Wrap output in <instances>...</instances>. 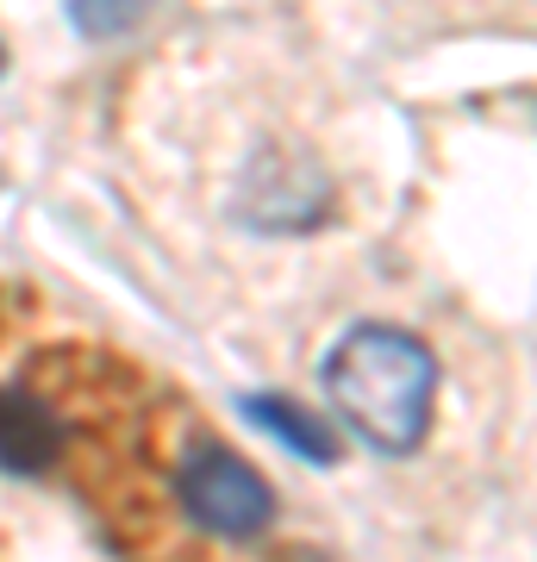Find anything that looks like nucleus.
<instances>
[{
	"mask_svg": "<svg viewBox=\"0 0 537 562\" xmlns=\"http://www.w3.org/2000/svg\"><path fill=\"white\" fill-rule=\"evenodd\" d=\"M325 394L362 443H376L381 457H406L432 431L438 357L400 325H357L325 357Z\"/></svg>",
	"mask_w": 537,
	"mask_h": 562,
	"instance_id": "1",
	"label": "nucleus"
},
{
	"mask_svg": "<svg viewBox=\"0 0 537 562\" xmlns=\"http://www.w3.org/2000/svg\"><path fill=\"white\" fill-rule=\"evenodd\" d=\"M176 494L188 506V519L213 538H257L262 525L276 519V494L262 482L257 469L220 443H200L181 457V475H176Z\"/></svg>",
	"mask_w": 537,
	"mask_h": 562,
	"instance_id": "2",
	"label": "nucleus"
},
{
	"mask_svg": "<svg viewBox=\"0 0 537 562\" xmlns=\"http://www.w3.org/2000/svg\"><path fill=\"white\" fill-rule=\"evenodd\" d=\"M238 213L262 232H306L325 213V169L300 150H262L238 181Z\"/></svg>",
	"mask_w": 537,
	"mask_h": 562,
	"instance_id": "3",
	"label": "nucleus"
},
{
	"mask_svg": "<svg viewBox=\"0 0 537 562\" xmlns=\"http://www.w3.org/2000/svg\"><path fill=\"white\" fill-rule=\"evenodd\" d=\"M57 457H63L57 406L25 394V387H0V469L7 475H44Z\"/></svg>",
	"mask_w": 537,
	"mask_h": 562,
	"instance_id": "4",
	"label": "nucleus"
},
{
	"mask_svg": "<svg viewBox=\"0 0 537 562\" xmlns=\"http://www.w3.org/2000/svg\"><path fill=\"white\" fill-rule=\"evenodd\" d=\"M244 419L257 425V431H269L276 443H288V450L306 457V462H338L332 425L318 419V413H306L300 401H288V394H250V401H244Z\"/></svg>",
	"mask_w": 537,
	"mask_h": 562,
	"instance_id": "5",
	"label": "nucleus"
},
{
	"mask_svg": "<svg viewBox=\"0 0 537 562\" xmlns=\"http://www.w3.org/2000/svg\"><path fill=\"white\" fill-rule=\"evenodd\" d=\"M150 7H157V0H69V25H76L88 44H107V38L138 32Z\"/></svg>",
	"mask_w": 537,
	"mask_h": 562,
	"instance_id": "6",
	"label": "nucleus"
},
{
	"mask_svg": "<svg viewBox=\"0 0 537 562\" xmlns=\"http://www.w3.org/2000/svg\"><path fill=\"white\" fill-rule=\"evenodd\" d=\"M0 63H7V57H0Z\"/></svg>",
	"mask_w": 537,
	"mask_h": 562,
	"instance_id": "7",
	"label": "nucleus"
}]
</instances>
